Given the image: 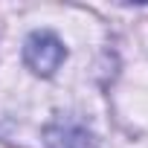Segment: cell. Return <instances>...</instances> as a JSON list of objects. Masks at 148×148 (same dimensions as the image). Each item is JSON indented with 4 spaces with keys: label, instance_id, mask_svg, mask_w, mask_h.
I'll return each instance as SVG.
<instances>
[{
    "label": "cell",
    "instance_id": "6da1fadb",
    "mask_svg": "<svg viewBox=\"0 0 148 148\" xmlns=\"http://www.w3.org/2000/svg\"><path fill=\"white\" fill-rule=\"evenodd\" d=\"M64 55H67V49L52 32H32L23 44V61L38 76H52L61 67Z\"/></svg>",
    "mask_w": 148,
    "mask_h": 148
}]
</instances>
